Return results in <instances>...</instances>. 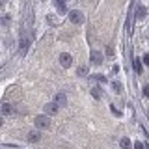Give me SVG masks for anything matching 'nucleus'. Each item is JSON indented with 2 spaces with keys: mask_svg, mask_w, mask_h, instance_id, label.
<instances>
[{
  "mask_svg": "<svg viewBox=\"0 0 149 149\" xmlns=\"http://www.w3.org/2000/svg\"><path fill=\"white\" fill-rule=\"evenodd\" d=\"M143 95L149 97V86H143Z\"/></svg>",
  "mask_w": 149,
  "mask_h": 149,
  "instance_id": "20",
  "label": "nucleus"
},
{
  "mask_svg": "<svg viewBox=\"0 0 149 149\" xmlns=\"http://www.w3.org/2000/svg\"><path fill=\"white\" fill-rule=\"evenodd\" d=\"M132 65H134V69H136V73H138V74H142V63H140V60H136V58H134Z\"/></svg>",
  "mask_w": 149,
  "mask_h": 149,
  "instance_id": "12",
  "label": "nucleus"
},
{
  "mask_svg": "<svg viewBox=\"0 0 149 149\" xmlns=\"http://www.w3.org/2000/svg\"><path fill=\"white\" fill-rule=\"evenodd\" d=\"M58 60H60V65H62V67H65V69L71 67V63H73V56L69 54V52H62Z\"/></svg>",
  "mask_w": 149,
  "mask_h": 149,
  "instance_id": "4",
  "label": "nucleus"
},
{
  "mask_svg": "<svg viewBox=\"0 0 149 149\" xmlns=\"http://www.w3.org/2000/svg\"><path fill=\"white\" fill-rule=\"evenodd\" d=\"M86 73H88L86 67H80V69H78V74H80V77H86Z\"/></svg>",
  "mask_w": 149,
  "mask_h": 149,
  "instance_id": "16",
  "label": "nucleus"
},
{
  "mask_svg": "<svg viewBox=\"0 0 149 149\" xmlns=\"http://www.w3.org/2000/svg\"><path fill=\"white\" fill-rule=\"evenodd\" d=\"M95 78H97V80H101V82H106V77H104V74H95Z\"/></svg>",
  "mask_w": 149,
  "mask_h": 149,
  "instance_id": "17",
  "label": "nucleus"
},
{
  "mask_svg": "<svg viewBox=\"0 0 149 149\" xmlns=\"http://www.w3.org/2000/svg\"><path fill=\"white\" fill-rule=\"evenodd\" d=\"M54 6H56V9H58L60 13L67 11V8H65V0H54Z\"/></svg>",
  "mask_w": 149,
  "mask_h": 149,
  "instance_id": "9",
  "label": "nucleus"
},
{
  "mask_svg": "<svg viewBox=\"0 0 149 149\" xmlns=\"http://www.w3.org/2000/svg\"><path fill=\"white\" fill-rule=\"evenodd\" d=\"M119 146L123 147V149H130V147H132V143H130L129 138H121V140H119Z\"/></svg>",
  "mask_w": 149,
  "mask_h": 149,
  "instance_id": "11",
  "label": "nucleus"
},
{
  "mask_svg": "<svg viewBox=\"0 0 149 149\" xmlns=\"http://www.w3.org/2000/svg\"><path fill=\"white\" fill-rule=\"evenodd\" d=\"M34 123H36V127H39V129H49L50 127L49 116H37V118L34 119Z\"/></svg>",
  "mask_w": 149,
  "mask_h": 149,
  "instance_id": "2",
  "label": "nucleus"
},
{
  "mask_svg": "<svg viewBox=\"0 0 149 149\" xmlns=\"http://www.w3.org/2000/svg\"><path fill=\"white\" fill-rule=\"evenodd\" d=\"M0 112H2L4 118H11V116H15V106L9 104V102H4V104L0 106Z\"/></svg>",
  "mask_w": 149,
  "mask_h": 149,
  "instance_id": "3",
  "label": "nucleus"
},
{
  "mask_svg": "<svg viewBox=\"0 0 149 149\" xmlns=\"http://www.w3.org/2000/svg\"><path fill=\"white\" fill-rule=\"evenodd\" d=\"M69 21H71L73 24H82V22H84L82 11H78V9H73V11H69Z\"/></svg>",
  "mask_w": 149,
  "mask_h": 149,
  "instance_id": "1",
  "label": "nucleus"
},
{
  "mask_svg": "<svg viewBox=\"0 0 149 149\" xmlns=\"http://www.w3.org/2000/svg\"><path fill=\"white\" fill-rule=\"evenodd\" d=\"M26 138H28V142H39V140H41V134L37 132V130H30Z\"/></svg>",
  "mask_w": 149,
  "mask_h": 149,
  "instance_id": "8",
  "label": "nucleus"
},
{
  "mask_svg": "<svg viewBox=\"0 0 149 149\" xmlns=\"http://www.w3.org/2000/svg\"><path fill=\"white\" fill-rule=\"evenodd\" d=\"M54 102H56L58 106H65V104H67V97H65V93H56Z\"/></svg>",
  "mask_w": 149,
  "mask_h": 149,
  "instance_id": "7",
  "label": "nucleus"
},
{
  "mask_svg": "<svg viewBox=\"0 0 149 149\" xmlns=\"http://www.w3.org/2000/svg\"><path fill=\"white\" fill-rule=\"evenodd\" d=\"M99 90H101V88H97V86L91 88V95L95 97V99H101V91H99Z\"/></svg>",
  "mask_w": 149,
  "mask_h": 149,
  "instance_id": "13",
  "label": "nucleus"
},
{
  "mask_svg": "<svg viewBox=\"0 0 149 149\" xmlns=\"http://www.w3.org/2000/svg\"><path fill=\"white\" fill-rule=\"evenodd\" d=\"M142 60H143V63H146V65H149V54H143Z\"/></svg>",
  "mask_w": 149,
  "mask_h": 149,
  "instance_id": "19",
  "label": "nucleus"
},
{
  "mask_svg": "<svg viewBox=\"0 0 149 149\" xmlns=\"http://www.w3.org/2000/svg\"><path fill=\"white\" fill-rule=\"evenodd\" d=\"M90 60H91L93 65H99L102 62V54L99 52V50H91V52H90Z\"/></svg>",
  "mask_w": 149,
  "mask_h": 149,
  "instance_id": "5",
  "label": "nucleus"
},
{
  "mask_svg": "<svg viewBox=\"0 0 149 149\" xmlns=\"http://www.w3.org/2000/svg\"><path fill=\"white\" fill-rule=\"evenodd\" d=\"M26 45H28V41H26V37H22V39H21V52H22V54H24V52H26Z\"/></svg>",
  "mask_w": 149,
  "mask_h": 149,
  "instance_id": "15",
  "label": "nucleus"
},
{
  "mask_svg": "<svg viewBox=\"0 0 149 149\" xmlns=\"http://www.w3.org/2000/svg\"><path fill=\"white\" fill-rule=\"evenodd\" d=\"M134 149H143V143L142 142H134Z\"/></svg>",
  "mask_w": 149,
  "mask_h": 149,
  "instance_id": "18",
  "label": "nucleus"
},
{
  "mask_svg": "<svg viewBox=\"0 0 149 149\" xmlns=\"http://www.w3.org/2000/svg\"><path fill=\"white\" fill-rule=\"evenodd\" d=\"M147 116H149V108H147Z\"/></svg>",
  "mask_w": 149,
  "mask_h": 149,
  "instance_id": "21",
  "label": "nucleus"
},
{
  "mask_svg": "<svg viewBox=\"0 0 149 149\" xmlns=\"http://www.w3.org/2000/svg\"><path fill=\"white\" fill-rule=\"evenodd\" d=\"M146 13H147V11H146V8H143L142 4H140L138 9H136V19H138V21H142V19L146 17Z\"/></svg>",
  "mask_w": 149,
  "mask_h": 149,
  "instance_id": "10",
  "label": "nucleus"
},
{
  "mask_svg": "<svg viewBox=\"0 0 149 149\" xmlns=\"http://www.w3.org/2000/svg\"><path fill=\"white\" fill-rule=\"evenodd\" d=\"M45 108V114H49V116H54L56 112H58V104L56 102H47V104L43 106Z\"/></svg>",
  "mask_w": 149,
  "mask_h": 149,
  "instance_id": "6",
  "label": "nucleus"
},
{
  "mask_svg": "<svg viewBox=\"0 0 149 149\" xmlns=\"http://www.w3.org/2000/svg\"><path fill=\"white\" fill-rule=\"evenodd\" d=\"M112 86H114V91H116V93H119L121 90H123V86H121V84H119L118 80H114V82H112Z\"/></svg>",
  "mask_w": 149,
  "mask_h": 149,
  "instance_id": "14",
  "label": "nucleus"
}]
</instances>
